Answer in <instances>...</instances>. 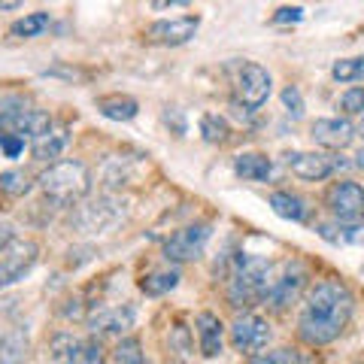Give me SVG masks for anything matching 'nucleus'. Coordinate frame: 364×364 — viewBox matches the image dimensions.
Returning a JSON list of instances; mask_svg holds the SVG:
<instances>
[{
	"mask_svg": "<svg viewBox=\"0 0 364 364\" xmlns=\"http://www.w3.org/2000/svg\"><path fill=\"white\" fill-rule=\"evenodd\" d=\"M0 152L6 158H18L25 152V136H16V134H4L0 136Z\"/></svg>",
	"mask_w": 364,
	"mask_h": 364,
	"instance_id": "obj_31",
	"label": "nucleus"
},
{
	"mask_svg": "<svg viewBox=\"0 0 364 364\" xmlns=\"http://www.w3.org/2000/svg\"><path fill=\"white\" fill-rule=\"evenodd\" d=\"M270 210L279 215V219L286 222H294V225H304L310 219V207H306V200L301 195H294V191H273L270 195Z\"/></svg>",
	"mask_w": 364,
	"mask_h": 364,
	"instance_id": "obj_20",
	"label": "nucleus"
},
{
	"mask_svg": "<svg viewBox=\"0 0 364 364\" xmlns=\"http://www.w3.org/2000/svg\"><path fill=\"white\" fill-rule=\"evenodd\" d=\"M49 25H52V16L46 13V9H37V13H28V16H21L18 21H13V25H9V37L33 40V37H40Z\"/></svg>",
	"mask_w": 364,
	"mask_h": 364,
	"instance_id": "obj_24",
	"label": "nucleus"
},
{
	"mask_svg": "<svg viewBox=\"0 0 364 364\" xmlns=\"http://www.w3.org/2000/svg\"><path fill=\"white\" fill-rule=\"evenodd\" d=\"M136 322V310L131 304H122V306H104V310L91 313L88 318V328L91 334H124L128 328H134Z\"/></svg>",
	"mask_w": 364,
	"mask_h": 364,
	"instance_id": "obj_15",
	"label": "nucleus"
},
{
	"mask_svg": "<svg viewBox=\"0 0 364 364\" xmlns=\"http://www.w3.org/2000/svg\"><path fill=\"white\" fill-rule=\"evenodd\" d=\"M179 279H182V273H179L176 264L155 267V270H149L140 279V291L146 294V298H164V294H170V291L179 286Z\"/></svg>",
	"mask_w": 364,
	"mask_h": 364,
	"instance_id": "obj_19",
	"label": "nucleus"
},
{
	"mask_svg": "<svg viewBox=\"0 0 364 364\" xmlns=\"http://www.w3.org/2000/svg\"><path fill=\"white\" fill-rule=\"evenodd\" d=\"M97 112L109 122H131L140 112V104L131 95H107V97H97Z\"/></svg>",
	"mask_w": 364,
	"mask_h": 364,
	"instance_id": "obj_22",
	"label": "nucleus"
},
{
	"mask_svg": "<svg viewBox=\"0 0 364 364\" xmlns=\"http://www.w3.org/2000/svg\"><path fill=\"white\" fill-rule=\"evenodd\" d=\"M286 167L291 170V176L304 182H325L343 167H349V161L340 158L337 152H289Z\"/></svg>",
	"mask_w": 364,
	"mask_h": 364,
	"instance_id": "obj_8",
	"label": "nucleus"
},
{
	"mask_svg": "<svg viewBox=\"0 0 364 364\" xmlns=\"http://www.w3.org/2000/svg\"><path fill=\"white\" fill-rule=\"evenodd\" d=\"M4 337H6V334H4V331H0V343H4Z\"/></svg>",
	"mask_w": 364,
	"mask_h": 364,
	"instance_id": "obj_35",
	"label": "nucleus"
},
{
	"mask_svg": "<svg viewBox=\"0 0 364 364\" xmlns=\"http://www.w3.org/2000/svg\"><path fill=\"white\" fill-rule=\"evenodd\" d=\"M273 282V264L264 255H234L231 270L225 277V298L231 310H252V306L264 304V294Z\"/></svg>",
	"mask_w": 364,
	"mask_h": 364,
	"instance_id": "obj_2",
	"label": "nucleus"
},
{
	"mask_svg": "<svg viewBox=\"0 0 364 364\" xmlns=\"http://www.w3.org/2000/svg\"><path fill=\"white\" fill-rule=\"evenodd\" d=\"M195 337H198V349H200L203 358L222 355V349H225V325H222V318L215 313L203 310V313L195 316Z\"/></svg>",
	"mask_w": 364,
	"mask_h": 364,
	"instance_id": "obj_16",
	"label": "nucleus"
},
{
	"mask_svg": "<svg viewBox=\"0 0 364 364\" xmlns=\"http://www.w3.org/2000/svg\"><path fill=\"white\" fill-rule=\"evenodd\" d=\"M52 352L58 364H109L107 352L100 346V340H76L70 334H58L52 340Z\"/></svg>",
	"mask_w": 364,
	"mask_h": 364,
	"instance_id": "obj_11",
	"label": "nucleus"
},
{
	"mask_svg": "<svg viewBox=\"0 0 364 364\" xmlns=\"http://www.w3.org/2000/svg\"><path fill=\"white\" fill-rule=\"evenodd\" d=\"M213 237V222L200 219L186 228H179L164 240V258L167 264H186V261H198L207 252V243Z\"/></svg>",
	"mask_w": 364,
	"mask_h": 364,
	"instance_id": "obj_6",
	"label": "nucleus"
},
{
	"mask_svg": "<svg viewBox=\"0 0 364 364\" xmlns=\"http://www.w3.org/2000/svg\"><path fill=\"white\" fill-rule=\"evenodd\" d=\"M310 136L313 143H318L322 149L328 152H343L346 146H352V140H355V124H352L346 116L340 119H316L313 128H310Z\"/></svg>",
	"mask_w": 364,
	"mask_h": 364,
	"instance_id": "obj_14",
	"label": "nucleus"
},
{
	"mask_svg": "<svg viewBox=\"0 0 364 364\" xmlns=\"http://www.w3.org/2000/svg\"><path fill=\"white\" fill-rule=\"evenodd\" d=\"M306 286H310V267L294 258L277 273V277H273L270 289L264 294V306L270 313H286L289 306H294L304 298Z\"/></svg>",
	"mask_w": 364,
	"mask_h": 364,
	"instance_id": "obj_4",
	"label": "nucleus"
},
{
	"mask_svg": "<svg viewBox=\"0 0 364 364\" xmlns=\"http://www.w3.org/2000/svg\"><path fill=\"white\" fill-rule=\"evenodd\" d=\"M198 31H200V16L161 18L146 28V40H152L158 46H186L188 40H195Z\"/></svg>",
	"mask_w": 364,
	"mask_h": 364,
	"instance_id": "obj_13",
	"label": "nucleus"
},
{
	"mask_svg": "<svg viewBox=\"0 0 364 364\" xmlns=\"http://www.w3.org/2000/svg\"><path fill=\"white\" fill-rule=\"evenodd\" d=\"M270 322L264 316H255V313H243L234 318V325L228 328V340L237 352H246V355H255L270 343Z\"/></svg>",
	"mask_w": 364,
	"mask_h": 364,
	"instance_id": "obj_10",
	"label": "nucleus"
},
{
	"mask_svg": "<svg viewBox=\"0 0 364 364\" xmlns=\"http://www.w3.org/2000/svg\"><path fill=\"white\" fill-rule=\"evenodd\" d=\"M337 107L346 112V116H364V88L361 85H352L340 95Z\"/></svg>",
	"mask_w": 364,
	"mask_h": 364,
	"instance_id": "obj_29",
	"label": "nucleus"
},
{
	"mask_svg": "<svg viewBox=\"0 0 364 364\" xmlns=\"http://www.w3.org/2000/svg\"><path fill=\"white\" fill-rule=\"evenodd\" d=\"M316 234L331 246H364V225H346V222H318Z\"/></svg>",
	"mask_w": 364,
	"mask_h": 364,
	"instance_id": "obj_18",
	"label": "nucleus"
},
{
	"mask_svg": "<svg viewBox=\"0 0 364 364\" xmlns=\"http://www.w3.org/2000/svg\"><path fill=\"white\" fill-rule=\"evenodd\" d=\"M355 316V294L337 277H325L306 291L298 313V337L306 346H331Z\"/></svg>",
	"mask_w": 364,
	"mask_h": 364,
	"instance_id": "obj_1",
	"label": "nucleus"
},
{
	"mask_svg": "<svg viewBox=\"0 0 364 364\" xmlns=\"http://www.w3.org/2000/svg\"><path fill=\"white\" fill-rule=\"evenodd\" d=\"M67 146H70V128H64V124H52L43 136L31 140V155H33V161L55 164L67 152Z\"/></svg>",
	"mask_w": 364,
	"mask_h": 364,
	"instance_id": "obj_17",
	"label": "nucleus"
},
{
	"mask_svg": "<svg viewBox=\"0 0 364 364\" xmlns=\"http://www.w3.org/2000/svg\"><path fill=\"white\" fill-rule=\"evenodd\" d=\"M21 4H16V0H0V9H18Z\"/></svg>",
	"mask_w": 364,
	"mask_h": 364,
	"instance_id": "obj_34",
	"label": "nucleus"
},
{
	"mask_svg": "<svg viewBox=\"0 0 364 364\" xmlns=\"http://www.w3.org/2000/svg\"><path fill=\"white\" fill-rule=\"evenodd\" d=\"M228 134H231V128H228V122L222 116H213V112H207V116L200 119V136L207 143H225Z\"/></svg>",
	"mask_w": 364,
	"mask_h": 364,
	"instance_id": "obj_28",
	"label": "nucleus"
},
{
	"mask_svg": "<svg viewBox=\"0 0 364 364\" xmlns=\"http://www.w3.org/2000/svg\"><path fill=\"white\" fill-rule=\"evenodd\" d=\"M37 255H40V249L31 240H16L9 246L4 252V261H0V289H9L25 279L33 270V264H37Z\"/></svg>",
	"mask_w": 364,
	"mask_h": 364,
	"instance_id": "obj_12",
	"label": "nucleus"
},
{
	"mask_svg": "<svg viewBox=\"0 0 364 364\" xmlns=\"http://www.w3.org/2000/svg\"><path fill=\"white\" fill-rule=\"evenodd\" d=\"M122 219H124V203L119 198H100L76 207L70 222L79 234H104L109 228H116Z\"/></svg>",
	"mask_w": 364,
	"mask_h": 364,
	"instance_id": "obj_7",
	"label": "nucleus"
},
{
	"mask_svg": "<svg viewBox=\"0 0 364 364\" xmlns=\"http://www.w3.org/2000/svg\"><path fill=\"white\" fill-rule=\"evenodd\" d=\"M331 79H334V82H343V85H349V82H361V79H364V55H352V58H340V61H334V67H331Z\"/></svg>",
	"mask_w": 364,
	"mask_h": 364,
	"instance_id": "obj_27",
	"label": "nucleus"
},
{
	"mask_svg": "<svg viewBox=\"0 0 364 364\" xmlns=\"http://www.w3.org/2000/svg\"><path fill=\"white\" fill-rule=\"evenodd\" d=\"M246 364H313V358L298 346H277V349L249 355Z\"/></svg>",
	"mask_w": 364,
	"mask_h": 364,
	"instance_id": "obj_23",
	"label": "nucleus"
},
{
	"mask_svg": "<svg viewBox=\"0 0 364 364\" xmlns=\"http://www.w3.org/2000/svg\"><path fill=\"white\" fill-rule=\"evenodd\" d=\"M234 173L246 182H267L273 176V161L261 152H240L234 158Z\"/></svg>",
	"mask_w": 364,
	"mask_h": 364,
	"instance_id": "obj_21",
	"label": "nucleus"
},
{
	"mask_svg": "<svg viewBox=\"0 0 364 364\" xmlns=\"http://www.w3.org/2000/svg\"><path fill=\"white\" fill-rule=\"evenodd\" d=\"M37 186L46 200H52L55 207H73L91 191V170L85 161L76 158H64L55 161L37 176Z\"/></svg>",
	"mask_w": 364,
	"mask_h": 364,
	"instance_id": "obj_3",
	"label": "nucleus"
},
{
	"mask_svg": "<svg viewBox=\"0 0 364 364\" xmlns=\"http://www.w3.org/2000/svg\"><path fill=\"white\" fill-rule=\"evenodd\" d=\"M304 18V6H279L273 13V25H298Z\"/></svg>",
	"mask_w": 364,
	"mask_h": 364,
	"instance_id": "obj_32",
	"label": "nucleus"
},
{
	"mask_svg": "<svg viewBox=\"0 0 364 364\" xmlns=\"http://www.w3.org/2000/svg\"><path fill=\"white\" fill-rule=\"evenodd\" d=\"M112 364H155L143 349L140 337H122L112 349Z\"/></svg>",
	"mask_w": 364,
	"mask_h": 364,
	"instance_id": "obj_25",
	"label": "nucleus"
},
{
	"mask_svg": "<svg viewBox=\"0 0 364 364\" xmlns=\"http://www.w3.org/2000/svg\"><path fill=\"white\" fill-rule=\"evenodd\" d=\"M16 243V231H13V225H6V222H0V252H6L9 246Z\"/></svg>",
	"mask_w": 364,
	"mask_h": 364,
	"instance_id": "obj_33",
	"label": "nucleus"
},
{
	"mask_svg": "<svg viewBox=\"0 0 364 364\" xmlns=\"http://www.w3.org/2000/svg\"><path fill=\"white\" fill-rule=\"evenodd\" d=\"M31 188H33V179L28 176V170L9 167V170L0 173V195H6V198H25Z\"/></svg>",
	"mask_w": 364,
	"mask_h": 364,
	"instance_id": "obj_26",
	"label": "nucleus"
},
{
	"mask_svg": "<svg viewBox=\"0 0 364 364\" xmlns=\"http://www.w3.org/2000/svg\"><path fill=\"white\" fill-rule=\"evenodd\" d=\"M270 91H273V76L267 67L255 61H243L234 76V104L246 112H258L270 100Z\"/></svg>",
	"mask_w": 364,
	"mask_h": 364,
	"instance_id": "obj_5",
	"label": "nucleus"
},
{
	"mask_svg": "<svg viewBox=\"0 0 364 364\" xmlns=\"http://www.w3.org/2000/svg\"><path fill=\"white\" fill-rule=\"evenodd\" d=\"M282 107H286V112L291 119H301L304 116V95L298 91V85H286L282 88Z\"/></svg>",
	"mask_w": 364,
	"mask_h": 364,
	"instance_id": "obj_30",
	"label": "nucleus"
},
{
	"mask_svg": "<svg viewBox=\"0 0 364 364\" xmlns=\"http://www.w3.org/2000/svg\"><path fill=\"white\" fill-rule=\"evenodd\" d=\"M325 210L334 222L355 225L364 219V186L352 179H340L325 191Z\"/></svg>",
	"mask_w": 364,
	"mask_h": 364,
	"instance_id": "obj_9",
	"label": "nucleus"
}]
</instances>
